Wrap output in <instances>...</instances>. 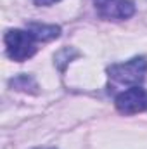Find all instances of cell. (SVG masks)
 Wrapping results in <instances>:
<instances>
[{
    "mask_svg": "<svg viewBox=\"0 0 147 149\" xmlns=\"http://www.w3.org/2000/svg\"><path fill=\"white\" fill-rule=\"evenodd\" d=\"M7 56L12 61L23 63L37 54L38 40L28 30H9L3 37Z\"/></svg>",
    "mask_w": 147,
    "mask_h": 149,
    "instance_id": "cell-1",
    "label": "cell"
},
{
    "mask_svg": "<svg viewBox=\"0 0 147 149\" xmlns=\"http://www.w3.org/2000/svg\"><path fill=\"white\" fill-rule=\"evenodd\" d=\"M109 78L114 80L116 83L121 85H130V87H137L139 83L144 81L147 73V59L146 57H133L126 63H119V64H111L107 68Z\"/></svg>",
    "mask_w": 147,
    "mask_h": 149,
    "instance_id": "cell-2",
    "label": "cell"
},
{
    "mask_svg": "<svg viewBox=\"0 0 147 149\" xmlns=\"http://www.w3.org/2000/svg\"><path fill=\"white\" fill-rule=\"evenodd\" d=\"M116 109L121 114H135V113L147 111V90L142 87H130L128 90H123L116 101Z\"/></svg>",
    "mask_w": 147,
    "mask_h": 149,
    "instance_id": "cell-3",
    "label": "cell"
},
{
    "mask_svg": "<svg viewBox=\"0 0 147 149\" xmlns=\"http://www.w3.org/2000/svg\"><path fill=\"white\" fill-rule=\"evenodd\" d=\"M95 9L104 19H128L135 14L132 0H94Z\"/></svg>",
    "mask_w": 147,
    "mask_h": 149,
    "instance_id": "cell-4",
    "label": "cell"
},
{
    "mask_svg": "<svg viewBox=\"0 0 147 149\" xmlns=\"http://www.w3.org/2000/svg\"><path fill=\"white\" fill-rule=\"evenodd\" d=\"M28 31L37 38L38 42H50L61 35V28L55 24H42V23H30Z\"/></svg>",
    "mask_w": 147,
    "mask_h": 149,
    "instance_id": "cell-5",
    "label": "cell"
},
{
    "mask_svg": "<svg viewBox=\"0 0 147 149\" xmlns=\"http://www.w3.org/2000/svg\"><path fill=\"white\" fill-rule=\"evenodd\" d=\"M10 85L17 90H24V92H37L35 88H38L35 80L30 74H19L14 80H10Z\"/></svg>",
    "mask_w": 147,
    "mask_h": 149,
    "instance_id": "cell-6",
    "label": "cell"
},
{
    "mask_svg": "<svg viewBox=\"0 0 147 149\" xmlns=\"http://www.w3.org/2000/svg\"><path fill=\"white\" fill-rule=\"evenodd\" d=\"M55 2H59V0H35L37 5H52V3H55Z\"/></svg>",
    "mask_w": 147,
    "mask_h": 149,
    "instance_id": "cell-7",
    "label": "cell"
},
{
    "mask_svg": "<svg viewBox=\"0 0 147 149\" xmlns=\"http://www.w3.org/2000/svg\"><path fill=\"white\" fill-rule=\"evenodd\" d=\"M35 149H54V148H35Z\"/></svg>",
    "mask_w": 147,
    "mask_h": 149,
    "instance_id": "cell-8",
    "label": "cell"
}]
</instances>
